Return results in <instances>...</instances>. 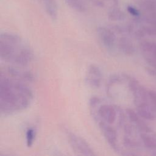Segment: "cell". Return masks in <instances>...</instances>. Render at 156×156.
<instances>
[{"label": "cell", "mask_w": 156, "mask_h": 156, "mask_svg": "<svg viewBox=\"0 0 156 156\" xmlns=\"http://www.w3.org/2000/svg\"><path fill=\"white\" fill-rule=\"evenodd\" d=\"M33 99L32 90L24 82L0 73V112L10 114L26 109Z\"/></svg>", "instance_id": "obj_1"}, {"label": "cell", "mask_w": 156, "mask_h": 156, "mask_svg": "<svg viewBox=\"0 0 156 156\" xmlns=\"http://www.w3.org/2000/svg\"><path fill=\"white\" fill-rule=\"evenodd\" d=\"M64 132L69 144L75 152L83 155H95L93 149L85 140L72 132L67 128H64Z\"/></svg>", "instance_id": "obj_2"}, {"label": "cell", "mask_w": 156, "mask_h": 156, "mask_svg": "<svg viewBox=\"0 0 156 156\" xmlns=\"http://www.w3.org/2000/svg\"><path fill=\"white\" fill-rule=\"evenodd\" d=\"M98 125L109 146L114 151H118L119 146L118 144V135L116 130L110 126L111 124H109L104 121H99Z\"/></svg>", "instance_id": "obj_3"}, {"label": "cell", "mask_w": 156, "mask_h": 156, "mask_svg": "<svg viewBox=\"0 0 156 156\" xmlns=\"http://www.w3.org/2000/svg\"><path fill=\"white\" fill-rule=\"evenodd\" d=\"M85 80L88 86L91 88H99L102 80V74L100 68L96 65H90L87 69Z\"/></svg>", "instance_id": "obj_4"}, {"label": "cell", "mask_w": 156, "mask_h": 156, "mask_svg": "<svg viewBox=\"0 0 156 156\" xmlns=\"http://www.w3.org/2000/svg\"><path fill=\"white\" fill-rule=\"evenodd\" d=\"M97 33L101 42L107 49H112L113 48L116 37L112 29L104 26H99L97 28Z\"/></svg>", "instance_id": "obj_5"}, {"label": "cell", "mask_w": 156, "mask_h": 156, "mask_svg": "<svg viewBox=\"0 0 156 156\" xmlns=\"http://www.w3.org/2000/svg\"><path fill=\"white\" fill-rule=\"evenodd\" d=\"M4 73L10 77L22 82H31L34 79V75L30 71H24L13 66H7Z\"/></svg>", "instance_id": "obj_6"}, {"label": "cell", "mask_w": 156, "mask_h": 156, "mask_svg": "<svg viewBox=\"0 0 156 156\" xmlns=\"http://www.w3.org/2000/svg\"><path fill=\"white\" fill-rule=\"evenodd\" d=\"M98 115L105 122L112 124L116 121L117 117V110L116 106L110 104L100 105L98 110Z\"/></svg>", "instance_id": "obj_7"}, {"label": "cell", "mask_w": 156, "mask_h": 156, "mask_svg": "<svg viewBox=\"0 0 156 156\" xmlns=\"http://www.w3.org/2000/svg\"><path fill=\"white\" fill-rule=\"evenodd\" d=\"M118 46L119 49L125 55H131L134 52V47L132 42L126 37H120L118 40Z\"/></svg>", "instance_id": "obj_8"}, {"label": "cell", "mask_w": 156, "mask_h": 156, "mask_svg": "<svg viewBox=\"0 0 156 156\" xmlns=\"http://www.w3.org/2000/svg\"><path fill=\"white\" fill-rule=\"evenodd\" d=\"M101 100L100 98L96 96L91 97L89 101V105L91 113L92 114V116L96 120H99V119L98 115V110L100 107L99 104L101 103Z\"/></svg>", "instance_id": "obj_9"}, {"label": "cell", "mask_w": 156, "mask_h": 156, "mask_svg": "<svg viewBox=\"0 0 156 156\" xmlns=\"http://www.w3.org/2000/svg\"><path fill=\"white\" fill-rule=\"evenodd\" d=\"M108 18L112 21H121L125 18V14L118 8H113L108 12Z\"/></svg>", "instance_id": "obj_10"}, {"label": "cell", "mask_w": 156, "mask_h": 156, "mask_svg": "<svg viewBox=\"0 0 156 156\" xmlns=\"http://www.w3.org/2000/svg\"><path fill=\"white\" fill-rule=\"evenodd\" d=\"M66 4L73 9L79 12H84L86 10L83 0H65Z\"/></svg>", "instance_id": "obj_11"}, {"label": "cell", "mask_w": 156, "mask_h": 156, "mask_svg": "<svg viewBox=\"0 0 156 156\" xmlns=\"http://www.w3.org/2000/svg\"><path fill=\"white\" fill-rule=\"evenodd\" d=\"M45 9L50 18L53 20H56L57 16V10L54 1L45 2Z\"/></svg>", "instance_id": "obj_12"}, {"label": "cell", "mask_w": 156, "mask_h": 156, "mask_svg": "<svg viewBox=\"0 0 156 156\" xmlns=\"http://www.w3.org/2000/svg\"><path fill=\"white\" fill-rule=\"evenodd\" d=\"M141 138L144 145L150 149H156V140L145 133L141 134Z\"/></svg>", "instance_id": "obj_13"}, {"label": "cell", "mask_w": 156, "mask_h": 156, "mask_svg": "<svg viewBox=\"0 0 156 156\" xmlns=\"http://www.w3.org/2000/svg\"><path fill=\"white\" fill-rule=\"evenodd\" d=\"M36 135V132L35 130L32 128L30 127L28 128L27 131H26V145L28 147H30L35 141V138Z\"/></svg>", "instance_id": "obj_14"}, {"label": "cell", "mask_w": 156, "mask_h": 156, "mask_svg": "<svg viewBox=\"0 0 156 156\" xmlns=\"http://www.w3.org/2000/svg\"><path fill=\"white\" fill-rule=\"evenodd\" d=\"M126 113H127V115L129 118L130 119V120L132 122L136 123L140 119L136 113L135 111H133L132 109L127 108L126 110Z\"/></svg>", "instance_id": "obj_15"}, {"label": "cell", "mask_w": 156, "mask_h": 156, "mask_svg": "<svg viewBox=\"0 0 156 156\" xmlns=\"http://www.w3.org/2000/svg\"><path fill=\"white\" fill-rule=\"evenodd\" d=\"M127 10L129 13H130L132 15L134 16H138L140 15V12H138V10L133 6L128 5L127 7Z\"/></svg>", "instance_id": "obj_16"}]
</instances>
